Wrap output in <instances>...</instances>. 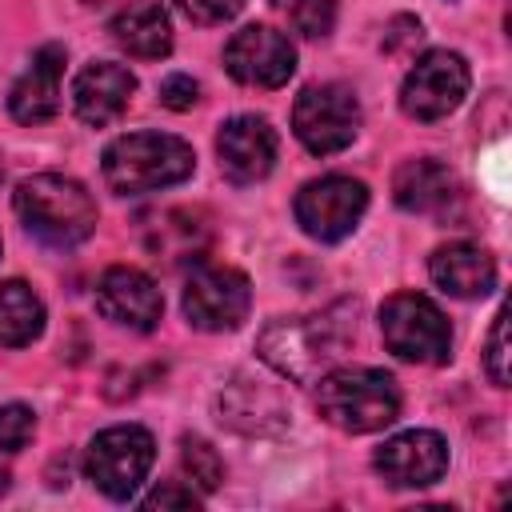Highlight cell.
Segmentation results:
<instances>
[{"label": "cell", "mask_w": 512, "mask_h": 512, "mask_svg": "<svg viewBox=\"0 0 512 512\" xmlns=\"http://www.w3.org/2000/svg\"><path fill=\"white\" fill-rule=\"evenodd\" d=\"M104 180L120 196H144L192 176L196 152L168 132H128L104 148Z\"/></svg>", "instance_id": "2"}, {"label": "cell", "mask_w": 512, "mask_h": 512, "mask_svg": "<svg viewBox=\"0 0 512 512\" xmlns=\"http://www.w3.org/2000/svg\"><path fill=\"white\" fill-rule=\"evenodd\" d=\"M484 368H488V376H492L496 388L508 384V308H500L496 320H492L488 352H484Z\"/></svg>", "instance_id": "25"}, {"label": "cell", "mask_w": 512, "mask_h": 512, "mask_svg": "<svg viewBox=\"0 0 512 512\" xmlns=\"http://www.w3.org/2000/svg\"><path fill=\"white\" fill-rule=\"evenodd\" d=\"M152 460H156L152 432L140 424H116V428L96 432L84 456V472L108 500H132Z\"/></svg>", "instance_id": "6"}, {"label": "cell", "mask_w": 512, "mask_h": 512, "mask_svg": "<svg viewBox=\"0 0 512 512\" xmlns=\"http://www.w3.org/2000/svg\"><path fill=\"white\" fill-rule=\"evenodd\" d=\"M468 84H472V76H468L464 56L448 52V48H432L404 76L400 108L412 120H444L448 112H456L464 104Z\"/></svg>", "instance_id": "8"}, {"label": "cell", "mask_w": 512, "mask_h": 512, "mask_svg": "<svg viewBox=\"0 0 512 512\" xmlns=\"http://www.w3.org/2000/svg\"><path fill=\"white\" fill-rule=\"evenodd\" d=\"M380 336L388 352L412 364H444L452 348V332L444 312L420 292H396L380 308Z\"/></svg>", "instance_id": "5"}, {"label": "cell", "mask_w": 512, "mask_h": 512, "mask_svg": "<svg viewBox=\"0 0 512 512\" xmlns=\"http://www.w3.org/2000/svg\"><path fill=\"white\" fill-rule=\"evenodd\" d=\"M220 420L240 428V432H276L284 428L288 412L280 404V396L272 388H264L260 380H236L220 392Z\"/></svg>", "instance_id": "20"}, {"label": "cell", "mask_w": 512, "mask_h": 512, "mask_svg": "<svg viewBox=\"0 0 512 512\" xmlns=\"http://www.w3.org/2000/svg\"><path fill=\"white\" fill-rule=\"evenodd\" d=\"M216 156L232 184H256L276 164V128L264 116H232L216 136Z\"/></svg>", "instance_id": "14"}, {"label": "cell", "mask_w": 512, "mask_h": 512, "mask_svg": "<svg viewBox=\"0 0 512 512\" xmlns=\"http://www.w3.org/2000/svg\"><path fill=\"white\" fill-rule=\"evenodd\" d=\"M180 460H184V472L196 480L200 492H216L220 480H224V464L216 456V448L200 436H184L180 440Z\"/></svg>", "instance_id": "22"}, {"label": "cell", "mask_w": 512, "mask_h": 512, "mask_svg": "<svg viewBox=\"0 0 512 512\" xmlns=\"http://www.w3.org/2000/svg\"><path fill=\"white\" fill-rule=\"evenodd\" d=\"M344 336H348V328L336 324L332 316H280L260 332L256 352L280 376L312 380L340 352Z\"/></svg>", "instance_id": "4"}, {"label": "cell", "mask_w": 512, "mask_h": 512, "mask_svg": "<svg viewBox=\"0 0 512 512\" xmlns=\"http://www.w3.org/2000/svg\"><path fill=\"white\" fill-rule=\"evenodd\" d=\"M0 176H4V164H0Z\"/></svg>", "instance_id": "30"}, {"label": "cell", "mask_w": 512, "mask_h": 512, "mask_svg": "<svg viewBox=\"0 0 512 512\" xmlns=\"http://www.w3.org/2000/svg\"><path fill=\"white\" fill-rule=\"evenodd\" d=\"M316 408L332 428L364 436L388 428L400 416V388L380 368H340L320 380Z\"/></svg>", "instance_id": "3"}, {"label": "cell", "mask_w": 512, "mask_h": 512, "mask_svg": "<svg viewBox=\"0 0 512 512\" xmlns=\"http://www.w3.org/2000/svg\"><path fill=\"white\" fill-rule=\"evenodd\" d=\"M224 68L248 88H280L296 72V48L268 24H248L224 44Z\"/></svg>", "instance_id": "11"}, {"label": "cell", "mask_w": 512, "mask_h": 512, "mask_svg": "<svg viewBox=\"0 0 512 512\" xmlns=\"http://www.w3.org/2000/svg\"><path fill=\"white\" fill-rule=\"evenodd\" d=\"M4 492H8V468L0 464V496H4Z\"/></svg>", "instance_id": "29"}, {"label": "cell", "mask_w": 512, "mask_h": 512, "mask_svg": "<svg viewBox=\"0 0 512 512\" xmlns=\"http://www.w3.org/2000/svg\"><path fill=\"white\" fill-rule=\"evenodd\" d=\"M96 308L104 312V320H112L120 328L152 332L160 324L164 296H160V288H156V280L148 272L128 268V264H116L96 284Z\"/></svg>", "instance_id": "13"}, {"label": "cell", "mask_w": 512, "mask_h": 512, "mask_svg": "<svg viewBox=\"0 0 512 512\" xmlns=\"http://www.w3.org/2000/svg\"><path fill=\"white\" fill-rule=\"evenodd\" d=\"M252 308L248 276L224 264H204L188 276L184 288V316L200 332H232L244 324Z\"/></svg>", "instance_id": "10"}, {"label": "cell", "mask_w": 512, "mask_h": 512, "mask_svg": "<svg viewBox=\"0 0 512 512\" xmlns=\"http://www.w3.org/2000/svg\"><path fill=\"white\" fill-rule=\"evenodd\" d=\"M428 272L440 292L460 296V300H476L496 288V260L480 244H468V240L436 248L428 260Z\"/></svg>", "instance_id": "17"}, {"label": "cell", "mask_w": 512, "mask_h": 512, "mask_svg": "<svg viewBox=\"0 0 512 512\" xmlns=\"http://www.w3.org/2000/svg\"><path fill=\"white\" fill-rule=\"evenodd\" d=\"M112 40L136 60H160L172 52V24L160 0H128L112 16Z\"/></svg>", "instance_id": "18"}, {"label": "cell", "mask_w": 512, "mask_h": 512, "mask_svg": "<svg viewBox=\"0 0 512 512\" xmlns=\"http://www.w3.org/2000/svg\"><path fill=\"white\" fill-rule=\"evenodd\" d=\"M368 208V188L352 176H320V180H308L300 192H296V224L320 240V244H332V240H344L360 216Z\"/></svg>", "instance_id": "9"}, {"label": "cell", "mask_w": 512, "mask_h": 512, "mask_svg": "<svg viewBox=\"0 0 512 512\" xmlns=\"http://www.w3.org/2000/svg\"><path fill=\"white\" fill-rule=\"evenodd\" d=\"M36 432V416L24 404H0V452H20Z\"/></svg>", "instance_id": "24"}, {"label": "cell", "mask_w": 512, "mask_h": 512, "mask_svg": "<svg viewBox=\"0 0 512 512\" xmlns=\"http://www.w3.org/2000/svg\"><path fill=\"white\" fill-rule=\"evenodd\" d=\"M340 0H292V24L308 40H324L336 24Z\"/></svg>", "instance_id": "23"}, {"label": "cell", "mask_w": 512, "mask_h": 512, "mask_svg": "<svg viewBox=\"0 0 512 512\" xmlns=\"http://www.w3.org/2000/svg\"><path fill=\"white\" fill-rule=\"evenodd\" d=\"M392 196L404 212H440L456 196V176L448 164H440L432 156L404 160L392 176Z\"/></svg>", "instance_id": "19"}, {"label": "cell", "mask_w": 512, "mask_h": 512, "mask_svg": "<svg viewBox=\"0 0 512 512\" xmlns=\"http://www.w3.org/2000/svg\"><path fill=\"white\" fill-rule=\"evenodd\" d=\"M60 76H64V48L44 44L32 64L20 72V80L8 92V112L20 124H44L60 112Z\"/></svg>", "instance_id": "16"}, {"label": "cell", "mask_w": 512, "mask_h": 512, "mask_svg": "<svg viewBox=\"0 0 512 512\" xmlns=\"http://www.w3.org/2000/svg\"><path fill=\"white\" fill-rule=\"evenodd\" d=\"M12 204L24 228L48 248H76L96 232V204L88 188L76 184L72 176H56V172L28 176L20 180Z\"/></svg>", "instance_id": "1"}, {"label": "cell", "mask_w": 512, "mask_h": 512, "mask_svg": "<svg viewBox=\"0 0 512 512\" xmlns=\"http://www.w3.org/2000/svg\"><path fill=\"white\" fill-rule=\"evenodd\" d=\"M132 92H136V76L124 64L96 60V64L80 68V76L72 84V108H76V116L84 124L104 128V124H112V120L124 116Z\"/></svg>", "instance_id": "15"}, {"label": "cell", "mask_w": 512, "mask_h": 512, "mask_svg": "<svg viewBox=\"0 0 512 512\" xmlns=\"http://www.w3.org/2000/svg\"><path fill=\"white\" fill-rule=\"evenodd\" d=\"M292 128L312 156L344 152L360 128L356 92L344 84H308L292 104Z\"/></svg>", "instance_id": "7"}, {"label": "cell", "mask_w": 512, "mask_h": 512, "mask_svg": "<svg viewBox=\"0 0 512 512\" xmlns=\"http://www.w3.org/2000/svg\"><path fill=\"white\" fill-rule=\"evenodd\" d=\"M140 504L144 508H196V492L192 488H180V484H160Z\"/></svg>", "instance_id": "28"}, {"label": "cell", "mask_w": 512, "mask_h": 512, "mask_svg": "<svg viewBox=\"0 0 512 512\" xmlns=\"http://www.w3.org/2000/svg\"><path fill=\"white\" fill-rule=\"evenodd\" d=\"M196 96H200V84H196L192 76H184V72H172V76H164V80H160V104H164V108H172V112L192 108V104H196Z\"/></svg>", "instance_id": "27"}, {"label": "cell", "mask_w": 512, "mask_h": 512, "mask_svg": "<svg viewBox=\"0 0 512 512\" xmlns=\"http://www.w3.org/2000/svg\"><path fill=\"white\" fill-rule=\"evenodd\" d=\"M376 472L392 488H428L448 472V444L440 432L412 428L392 440H384L372 456Z\"/></svg>", "instance_id": "12"}, {"label": "cell", "mask_w": 512, "mask_h": 512, "mask_svg": "<svg viewBox=\"0 0 512 512\" xmlns=\"http://www.w3.org/2000/svg\"><path fill=\"white\" fill-rule=\"evenodd\" d=\"M44 328V304L24 280L0 284V348H24Z\"/></svg>", "instance_id": "21"}, {"label": "cell", "mask_w": 512, "mask_h": 512, "mask_svg": "<svg viewBox=\"0 0 512 512\" xmlns=\"http://www.w3.org/2000/svg\"><path fill=\"white\" fill-rule=\"evenodd\" d=\"M176 8L192 24H224L244 8V0H176Z\"/></svg>", "instance_id": "26"}]
</instances>
